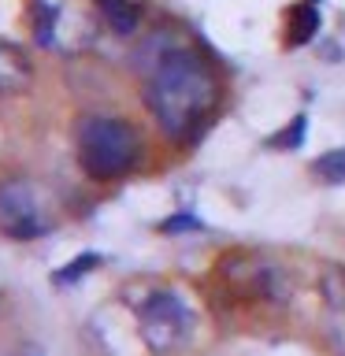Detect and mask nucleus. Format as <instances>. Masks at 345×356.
<instances>
[{
    "label": "nucleus",
    "instance_id": "7ed1b4c3",
    "mask_svg": "<svg viewBox=\"0 0 345 356\" xmlns=\"http://www.w3.org/2000/svg\"><path fill=\"white\" fill-rule=\"evenodd\" d=\"M56 227L52 197L30 178H4L0 182V234L11 241L45 238Z\"/></svg>",
    "mask_w": 345,
    "mask_h": 356
},
{
    "label": "nucleus",
    "instance_id": "0eeeda50",
    "mask_svg": "<svg viewBox=\"0 0 345 356\" xmlns=\"http://www.w3.org/2000/svg\"><path fill=\"white\" fill-rule=\"evenodd\" d=\"M33 78V63L30 56L19 49V44H11L0 38V97H15L22 89L30 86Z\"/></svg>",
    "mask_w": 345,
    "mask_h": 356
},
{
    "label": "nucleus",
    "instance_id": "20e7f679",
    "mask_svg": "<svg viewBox=\"0 0 345 356\" xmlns=\"http://www.w3.org/2000/svg\"><path fill=\"white\" fill-rule=\"evenodd\" d=\"M138 334L152 353H175L193 334V312L175 289H149L141 300H134Z\"/></svg>",
    "mask_w": 345,
    "mask_h": 356
},
{
    "label": "nucleus",
    "instance_id": "39448f33",
    "mask_svg": "<svg viewBox=\"0 0 345 356\" xmlns=\"http://www.w3.org/2000/svg\"><path fill=\"white\" fill-rule=\"evenodd\" d=\"M100 8H86L82 0H33V33L45 49L78 52L93 41Z\"/></svg>",
    "mask_w": 345,
    "mask_h": 356
},
{
    "label": "nucleus",
    "instance_id": "f03ea898",
    "mask_svg": "<svg viewBox=\"0 0 345 356\" xmlns=\"http://www.w3.org/2000/svg\"><path fill=\"white\" fill-rule=\"evenodd\" d=\"M78 145V167L93 178V182H115L127 178L141 160V134L134 122L119 115H86L74 134Z\"/></svg>",
    "mask_w": 345,
    "mask_h": 356
},
{
    "label": "nucleus",
    "instance_id": "423d86ee",
    "mask_svg": "<svg viewBox=\"0 0 345 356\" xmlns=\"http://www.w3.org/2000/svg\"><path fill=\"white\" fill-rule=\"evenodd\" d=\"M323 312H327V334L334 349L345 356V264H334L323 275Z\"/></svg>",
    "mask_w": 345,
    "mask_h": 356
},
{
    "label": "nucleus",
    "instance_id": "9d476101",
    "mask_svg": "<svg viewBox=\"0 0 345 356\" xmlns=\"http://www.w3.org/2000/svg\"><path fill=\"white\" fill-rule=\"evenodd\" d=\"M305 134H308V119H305V115H297V119H294V127H289L286 134H278L271 145H286V149H297Z\"/></svg>",
    "mask_w": 345,
    "mask_h": 356
},
{
    "label": "nucleus",
    "instance_id": "9b49d317",
    "mask_svg": "<svg viewBox=\"0 0 345 356\" xmlns=\"http://www.w3.org/2000/svg\"><path fill=\"white\" fill-rule=\"evenodd\" d=\"M89 264H100V256H93V252L78 256V260H71V264H67V271H60V275H56V282H71V278L86 275V271H89Z\"/></svg>",
    "mask_w": 345,
    "mask_h": 356
},
{
    "label": "nucleus",
    "instance_id": "f257e3e1",
    "mask_svg": "<svg viewBox=\"0 0 345 356\" xmlns=\"http://www.w3.org/2000/svg\"><path fill=\"white\" fill-rule=\"evenodd\" d=\"M145 104L167 138L189 145L211 122V111L219 104V78L197 52L167 49L149 67Z\"/></svg>",
    "mask_w": 345,
    "mask_h": 356
},
{
    "label": "nucleus",
    "instance_id": "6e6552de",
    "mask_svg": "<svg viewBox=\"0 0 345 356\" xmlns=\"http://www.w3.org/2000/svg\"><path fill=\"white\" fill-rule=\"evenodd\" d=\"M97 8H100V22H108L115 33H134L138 30V22H141V11L130 4V0H97Z\"/></svg>",
    "mask_w": 345,
    "mask_h": 356
},
{
    "label": "nucleus",
    "instance_id": "1a4fd4ad",
    "mask_svg": "<svg viewBox=\"0 0 345 356\" xmlns=\"http://www.w3.org/2000/svg\"><path fill=\"white\" fill-rule=\"evenodd\" d=\"M312 175H316L319 182H327V186H345V145H342V149H330V152L316 156Z\"/></svg>",
    "mask_w": 345,
    "mask_h": 356
}]
</instances>
